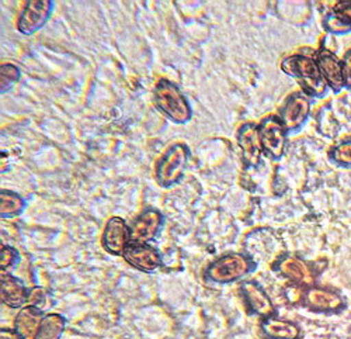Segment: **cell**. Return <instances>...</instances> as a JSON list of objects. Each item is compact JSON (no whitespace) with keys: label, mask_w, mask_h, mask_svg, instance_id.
Segmentation results:
<instances>
[{"label":"cell","mask_w":351,"mask_h":339,"mask_svg":"<svg viewBox=\"0 0 351 339\" xmlns=\"http://www.w3.org/2000/svg\"><path fill=\"white\" fill-rule=\"evenodd\" d=\"M44 317L41 309L25 304L14 320V331L21 339H37Z\"/></svg>","instance_id":"obj_15"},{"label":"cell","mask_w":351,"mask_h":339,"mask_svg":"<svg viewBox=\"0 0 351 339\" xmlns=\"http://www.w3.org/2000/svg\"><path fill=\"white\" fill-rule=\"evenodd\" d=\"M238 143L243 154V159L249 166H257L261 159L263 147L260 143L258 130L254 124H245L238 131Z\"/></svg>","instance_id":"obj_16"},{"label":"cell","mask_w":351,"mask_h":339,"mask_svg":"<svg viewBox=\"0 0 351 339\" xmlns=\"http://www.w3.org/2000/svg\"><path fill=\"white\" fill-rule=\"evenodd\" d=\"M260 143L271 159H281L285 152L287 145V130L284 128L281 120L276 116L266 117L257 126Z\"/></svg>","instance_id":"obj_5"},{"label":"cell","mask_w":351,"mask_h":339,"mask_svg":"<svg viewBox=\"0 0 351 339\" xmlns=\"http://www.w3.org/2000/svg\"><path fill=\"white\" fill-rule=\"evenodd\" d=\"M20 79V71L16 65L12 64H5L0 68V89H2V93L9 92L14 84Z\"/></svg>","instance_id":"obj_23"},{"label":"cell","mask_w":351,"mask_h":339,"mask_svg":"<svg viewBox=\"0 0 351 339\" xmlns=\"http://www.w3.org/2000/svg\"><path fill=\"white\" fill-rule=\"evenodd\" d=\"M242 296L245 299L246 305L250 312L261 318L273 317L276 313V307L261 286H258L256 281H245L241 288Z\"/></svg>","instance_id":"obj_12"},{"label":"cell","mask_w":351,"mask_h":339,"mask_svg":"<svg viewBox=\"0 0 351 339\" xmlns=\"http://www.w3.org/2000/svg\"><path fill=\"white\" fill-rule=\"evenodd\" d=\"M281 71L298 80L304 93L309 97L326 96L329 86L322 76L315 58L306 55H291L281 61Z\"/></svg>","instance_id":"obj_1"},{"label":"cell","mask_w":351,"mask_h":339,"mask_svg":"<svg viewBox=\"0 0 351 339\" xmlns=\"http://www.w3.org/2000/svg\"><path fill=\"white\" fill-rule=\"evenodd\" d=\"M154 103L171 121L184 124L193 117V110L183 92L167 79L156 83L154 91Z\"/></svg>","instance_id":"obj_2"},{"label":"cell","mask_w":351,"mask_h":339,"mask_svg":"<svg viewBox=\"0 0 351 339\" xmlns=\"http://www.w3.org/2000/svg\"><path fill=\"white\" fill-rule=\"evenodd\" d=\"M278 272L297 286L312 288L315 283V276L311 268L297 257H284L278 265Z\"/></svg>","instance_id":"obj_14"},{"label":"cell","mask_w":351,"mask_h":339,"mask_svg":"<svg viewBox=\"0 0 351 339\" xmlns=\"http://www.w3.org/2000/svg\"><path fill=\"white\" fill-rule=\"evenodd\" d=\"M0 339H21L19 334L14 329L9 328H2V332H0Z\"/></svg>","instance_id":"obj_27"},{"label":"cell","mask_w":351,"mask_h":339,"mask_svg":"<svg viewBox=\"0 0 351 339\" xmlns=\"http://www.w3.org/2000/svg\"><path fill=\"white\" fill-rule=\"evenodd\" d=\"M131 241V229L120 217L108 220L103 231V246L111 255H123L125 248Z\"/></svg>","instance_id":"obj_9"},{"label":"cell","mask_w":351,"mask_h":339,"mask_svg":"<svg viewBox=\"0 0 351 339\" xmlns=\"http://www.w3.org/2000/svg\"><path fill=\"white\" fill-rule=\"evenodd\" d=\"M24 207L25 203L21 196L9 190H2V194H0V215L2 218L17 217L23 213Z\"/></svg>","instance_id":"obj_20"},{"label":"cell","mask_w":351,"mask_h":339,"mask_svg":"<svg viewBox=\"0 0 351 339\" xmlns=\"http://www.w3.org/2000/svg\"><path fill=\"white\" fill-rule=\"evenodd\" d=\"M162 222H163V217L160 211L155 209L145 210L132 224L131 241L148 244L149 241L155 239V237L160 231Z\"/></svg>","instance_id":"obj_13"},{"label":"cell","mask_w":351,"mask_h":339,"mask_svg":"<svg viewBox=\"0 0 351 339\" xmlns=\"http://www.w3.org/2000/svg\"><path fill=\"white\" fill-rule=\"evenodd\" d=\"M52 8V2H47V0H33V2H28L20 13L17 21L19 32L24 36H32L37 33L49 20Z\"/></svg>","instance_id":"obj_7"},{"label":"cell","mask_w":351,"mask_h":339,"mask_svg":"<svg viewBox=\"0 0 351 339\" xmlns=\"http://www.w3.org/2000/svg\"><path fill=\"white\" fill-rule=\"evenodd\" d=\"M65 331V318L60 314H47L37 339H61Z\"/></svg>","instance_id":"obj_21"},{"label":"cell","mask_w":351,"mask_h":339,"mask_svg":"<svg viewBox=\"0 0 351 339\" xmlns=\"http://www.w3.org/2000/svg\"><path fill=\"white\" fill-rule=\"evenodd\" d=\"M123 257L131 266L145 273L154 272L162 265L159 252L148 244L131 241L125 248Z\"/></svg>","instance_id":"obj_10"},{"label":"cell","mask_w":351,"mask_h":339,"mask_svg":"<svg viewBox=\"0 0 351 339\" xmlns=\"http://www.w3.org/2000/svg\"><path fill=\"white\" fill-rule=\"evenodd\" d=\"M341 64H343V76H344V89L351 91V49H348L344 54Z\"/></svg>","instance_id":"obj_26"},{"label":"cell","mask_w":351,"mask_h":339,"mask_svg":"<svg viewBox=\"0 0 351 339\" xmlns=\"http://www.w3.org/2000/svg\"><path fill=\"white\" fill-rule=\"evenodd\" d=\"M254 269L253 261L243 253H225L207 268V279L218 285H229L243 279Z\"/></svg>","instance_id":"obj_3"},{"label":"cell","mask_w":351,"mask_h":339,"mask_svg":"<svg viewBox=\"0 0 351 339\" xmlns=\"http://www.w3.org/2000/svg\"><path fill=\"white\" fill-rule=\"evenodd\" d=\"M189 162V148L184 144H174L160 156L156 165V179L160 186L169 187L178 183Z\"/></svg>","instance_id":"obj_4"},{"label":"cell","mask_w":351,"mask_h":339,"mask_svg":"<svg viewBox=\"0 0 351 339\" xmlns=\"http://www.w3.org/2000/svg\"><path fill=\"white\" fill-rule=\"evenodd\" d=\"M261 335L265 339H300L301 328L295 323L269 317L261 321Z\"/></svg>","instance_id":"obj_19"},{"label":"cell","mask_w":351,"mask_h":339,"mask_svg":"<svg viewBox=\"0 0 351 339\" xmlns=\"http://www.w3.org/2000/svg\"><path fill=\"white\" fill-rule=\"evenodd\" d=\"M311 113V99L304 92L291 95L280 113V120L287 132H294L300 130L308 120Z\"/></svg>","instance_id":"obj_6"},{"label":"cell","mask_w":351,"mask_h":339,"mask_svg":"<svg viewBox=\"0 0 351 339\" xmlns=\"http://www.w3.org/2000/svg\"><path fill=\"white\" fill-rule=\"evenodd\" d=\"M329 159L340 167H351V139L335 145L329 152Z\"/></svg>","instance_id":"obj_22"},{"label":"cell","mask_w":351,"mask_h":339,"mask_svg":"<svg viewBox=\"0 0 351 339\" xmlns=\"http://www.w3.org/2000/svg\"><path fill=\"white\" fill-rule=\"evenodd\" d=\"M326 32L336 36L351 33V2H339L325 16Z\"/></svg>","instance_id":"obj_18"},{"label":"cell","mask_w":351,"mask_h":339,"mask_svg":"<svg viewBox=\"0 0 351 339\" xmlns=\"http://www.w3.org/2000/svg\"><path fill=\"white\" fill-rule=\"evenodd\" d=\"M322 76L325 78L329 89L335 93H340L344 89V76H343V64L339 56L329 51L328 48H320L316 52L315 58Z\"/></svg>","instance_id":"obj_8"},{"label":"cell","mask_w":351,"mask_h":339,"mask_svg":"<svg viewBox=\"0 0 351 339\" xmlns=\"http://www.w3.org/2000/svg\"><path fill=\"white\" fill-rule=\"evenodd\" d=\"M17 261H19L17 250L12 246L2 245V252H0V268H2V272L16 265Z\"/></svg>","instance_id":"obj_25"},{"label":"cell","mask_w":351,"mask_h":339,"mask_svg":"<svg viewBox=\"0 0 351 339\" xmlns=\"http://www.w3.org/2000/svg\"><path fill=\"white\" fill-rule=\"evenodd\" d=\"M302 297L305 305L317 313H339L346 307V301L339 293L324 288H308Z\"/></svg>","instance_id":"obj_11"},{"label":"cell","mask_w":351,"mask_h":339,"mask_svg":"<svg viewBox=\"0 0 351 339\" xmlns=\"http://www.w3.org/2000/svg\"><path fill=\"white\" fill-rule=\"evenodd\" d=\"M28 305H33L38 309H45L48 307H51V296L49 293L43 289V288H34L30 292H28V300H27Z\"/></svg>","instance_id":"obj_24"},{"label":"cell","mask_w":351,"mask_h":339,"mask_svg":"<svg viewBox=\"0 0 351 339\" xmlns=\"http://www.w3.org/2000/svg\"><path fill=\"white\" fill-rule=\"evenodd\" d=\"M0 293H2V303L10 308H23L28 300V292L21 281L8 273L2 272L0 279Z\"/></svg>","instance_id":"obj_17"}]
</instances>
